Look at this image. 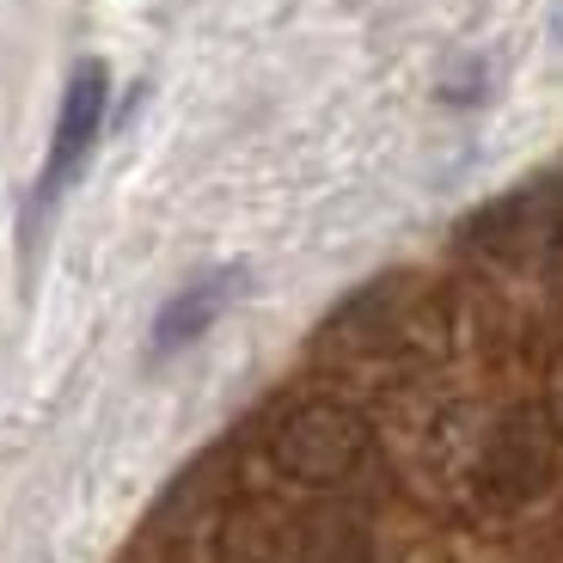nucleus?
<instances>
[{"mask_svg": "<svg viewBox=\"0 0 563 563\" xmlns=\"http://www.w3.org/2000/svg\"><path fill=\"white\" fill-rule=\"evenodd\" d=\"M374 453V435L367 422L343 405H300L276 422L269 435V460L288 472L295 484H312V490H331V484H350L355 472Z\"/></svg>", "mask_w": 563, "mask_h": 563, "instance_id": "f257e3e1", "label": "nucleus"}, {"mask_svg": "<svg viewBox=\"0 0 563 563\" xmlns=\"http://www.w3.org/2000/svg\"><path fill=\"white\" fill-rule=\"evenodd\" d=\"M104 111H111V74H104V62H80V68L68 74V86H62L49 159H43L37 197H31V209H37V214L56 209L62 190L86 172V159H92V147H99V135H104Z\"/></svg>", "mask_w": 563, "mask_h": 563, "instance_id": "f03ea898", "label": "nucleus"}, {"mask_svg": "<svg viewBox=\"0 0 563 563\" xmlns=\"http://www.w3.org/2000/svg\"><path fill=\"white\" fill-rule=\"evenodd\" d=\"M240 288H245V264H221V269H209V276L184 282L154 319V338H147L154 355H178V350H190L202 331H214V319L240 300Z\"/></svg>", "mask_w": 563, "mask_h": 563, "instance_id": "7ed1b4c3", "label": "nucleus"}, {"mask_svg": "<svg viewBox=\"0 0 563 563\" xmlns=\"http://www.w3.org/2000/svg\"><path fill=\"white\" fill-rule=\"evenodd\" d=\"M551 472V429L539 410L503 422V435L484 453V490H496V503H527Z\"/></svg>", "mask_w": 563, "mask_h": 563, "instance_id": "20e7f679", "label": "nucleus"}]
</instances>
